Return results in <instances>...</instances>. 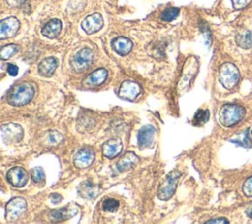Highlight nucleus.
Segmentation results:
<instances>
[{"label": "nucleus", "instance_id": "1", "mask_svg": "<svg viewBox=\"0 0 252 224\" xmlns=\"http://www.w3.org/2000/svg\"><path fill=\"white\" fill-rule=\"evenodd\" d=\"M34 96V88L29 82H22L13 86L7 94L8 104L20 107L30 103Z\"/></svg>", "mask_w": 252, "mask_h": 224}, {"label": "nucleus", "instance_id": "2", "mask_svg": "<svg viewBox=\"0 0 252 224\" xmlns=\"http://www.w3.org/2000/svg\"><path fill=\"white\" fill-rule=\"evenodd\" d=\"M245 112V109L240 105L225 104L220 110L219 120L221 125L231 127L243 119Z\"/></svg>", "mask_w": 252, "mask_h": 224}, {"label": "nucleus", "instance_id": "3", "mask_svg": "<svg viewBox=\"0 0 252 224\" xmlns=\"http://www.w3.org/2000/svg\"><path fill=\"white\" fill-rule=\"evenodd\" d=\"M180 177L179 171H171L162 179L158 188V197L160 200H168L172 197Z\"/></svg>", "mask_w": 252, "mask_h": 224}, {"label": "nucleus", "instance_id": "4", "mask_svg": "<svg viewBox=\"0 0 252 224\" xmlns=\"http://www.w3.org/2000/svg\"><path fill=\"white\" fill-rule=\"evenodd\" d=\"M240 79L238 68L231 62H225L220 67L219 80L220 84L227 90L233 89Z\"/></svg>", "mask_w": 252, "mask_h": 224}, {"label": "nucleus", "instance_id": "5", "mask_svg": "<svg viewBox=\"0 0 252 224\" xmlns=\"http://www.w3.org/2000/svg\"><path fill=\"white\" fill-rule=\"evenodd\" d=\"M94 58V51L89 47H84L73 56L71 60V67L76 73H82L92 66Z\"/></svg>", "mask_w": 252, "mask_h": 224}, {"label": "nucleus", "instance_id": "6", "mask_svg": "<svg viewBox=\"0 0 252 224\" xmlns=\"http://www.w3.org/2000/svg\"><path fill=\"white\" fill-rule=\"evenodd\" d=\"M27 211V201L23 197H14L5 207V218L8 222H15Z\"/></svg>", "mask_w": 252, "mask_h": 224}, {"label": "nucleus", "instance_id": "7", "mask_svg": "<svg viewBox=\"0 0 252 224\" xmlns=\"http://www.w3.org/2000/svg\"><path fill=\"white\" fill-rule=\"evenodd\" d=\"M1 137L5 144H13L22 140L24 136V129L17 123H5L0 128Z\"/></svg>", "mask_w": 252, "mask_h": 224}, {"label": "nucleus", "instance_id": "8", "mask_svg": "<svg viewBox=\"0 0 252 224\" xmlns=\"http://www.w3.org/2000/svg\"><path fill=\"white\" fill-rule=\"evenodd\" d=\"M95 159V152L93 148L84 147L80 149L74 156V165L78 169H86L90 167Z\"/></svg>", "mask_w": 252, "mask_h": 224}, {"label": "nucleus", "instance_id": "9", "mask_svg": "<svg viewBox=\"0 0 252 224\" xmlns=\"http://www.w3.org/2000/svg\"><path fill=\"white\" fill-rule=\"evenodd\" d=\"M78 211H79L78 205L75 203H70L64 207L50 211L48 214V217H49V220L52 222H60L75 216L78 213Z\"/></svg>", "mask_w": 252, "mask_h": 224}, {"label": "nucleus", "instance_id": "10", "mask_svg": "<svg viewBox=\"0 0 252 224\" xmlns=\"http://www.w3.org/2000/svg\"><path fill=\"white\" fill-rule=\"evenodd\" d=\"M20 28V22L16 17H8L0 23V38L6 39L16 36Z\"/></svg>", "mask_w": 252, "mask_h": 224}, {"label": "nucleus", "instance_id": "11", "mask_svg": "<svg viewBox=\"0 0 252 224\" xmlns=\"http://www.w3.org/2000/svg\"><path fill=\"white\" fill-rule=\"evenodd\" d=\"M141 87L138 83L134 82V81H124L118 90V95L120 98L124 99V100H128V101H135L137 99V97L140 95L141 93Z\"/></svg>", "mask_w": 252, "mask_h": 224}, {"label": "nucleus", "instance_id": "12", "mask_svg": "<svg viewBox=\"0 0 252 224\" xmlns=\"http://www.w3.org/2000/svg\"><path fill=\"white\" fill-rule=\"evenodd\" d=\"M81 27L88 35L94 34L103 27V18L99 13L91 14L83 20Z\"/></svg>", "mask_w": 252, "mask_h": 224}, {"label": "nucleus", "instance_id": "13", "mask_svg": "<svg viewBox=\"0 0 252 224\" xmlns=\"http://www.w3.org/2000/svg\"><path fill=\"white\" fill-rule=\"evenodd\" d=\"M107 76H108V72L106 69L98 68L93 71L92 73H90L86 78H84V80L82 81V84L88 88L97 87L102 85L106 81Z\"/></svg>", "mask_w": 252, "mask_h": 224}, {"label": "nucleus", "instance_id": "14", "mask_svg": "<svg viewBox=\"0 0 252 224\" xmlns=\"http://www.w3.org/2000/svg\"><path fill=\"white\" fill-rule=\"evenodd\" d=\"M155 133H156V128L151 125L147 124L142 126L137 134V140H138V145L140 148H149L153 145L154 143V138H155Z\"/></svg>", "mask_w": 252, "mask_h": 224}, {"label": "nucleus", "instance_id": "15", "mask_svg": "<svg viewBox=\"0 0 252 224\" xmlns=\"http://www.w3.org/2000/svg\"><path fill=\"white\" fill-rule=\"evenodd\" d=\"M7 180L16 187H24L28 180L29 176L27 171L22 167H13L7 173Z\"/></svg>", "mask_w": 252, "mask_h": 224}, {"label": "nucleus", "instance_id": "16", "mask_svg": "<svg viewBox=\"0 0 252 224\" xmlns=\"http://www.w3.org/2000/svg\"><path fill=\"white\" fill-rule=\"evenodd\" d=\"M122 149H123V144L121 140L118 138L108 139L105 142H103L101 146L103 156L109 159H113L118 155H120Z\"/></svg>", "mask_w": 252, "mask_h": 224}, {"label": "nucleus", "instance_id": "17", "mask_svg": "<svg viewBox=\"0 0 252 224\" xmlns=\"http://www.w3.org/2000/svg\"><path fill=\"white\" fill-rule=\"evenodd\" d=\"M57 65H58L57 59L53 56H49L40 61V63L38 64L37 70L39 75H41L42 77H51L54 74L57 68Z\"/></svg>", "mask_w": 252, "mask_h": 224}, {"label": "nucleus", "instance_id": "18", "mask_svg": "<svg viewBox=\"0 0 252 224\" xmlns=\"http://www.w3.org/2000/svg\"><path fill=\"white\" fill-rule=\"evenodd\" d=\"M111 46L116 53L124 56V55H127L132 50L133 42L128 37H118L111 41Z\"/></svg>", "mask_w": 252, "mask_h": 224}, {"label": "nucleus", "instance_id": "19", "mask_svg": "<svg viewBox=\"0 0 252 224\" xmlns=\"http://www.w3.org/2000/svg\"><path fill=\"white\" fill-rule=\"evenodd\" d=\"M140 162L139 157L134 153V152H126L117 162L116 164V169L119 172H125L132 168L133 166L137 165Z\"/></svg>", "mask_w": 252, "mask_h": 224}, {"label": "nucleus", "instance_id": "20", "mask_svg": "<svg viewBox=\"0 0 252 224\" xmlns=\"http://www.w3.org/2000/svg\"><path fill=\"white\" fill-rule=\"evenodd\" d=\"M62 30V23L59 19H51L41 29V34L48 38H55Z\"/></svg>", "mask_w": 252, "mask_h": 224}, {"label": "nucleus", "instance_id": "21", "mask_svg": "<svg viewBox=\"0 0 252 224\" xmlns=\"http://www.w3.org/2000/svg\"><path fill=\"white\" fill-rule=\"evenodd\" d=\"M99 187L92 181L87 180L82 182L78 187V193L84 198H94L98 193Z\"/></svg>", "mask_w": 252, "mask_h": 224}, {"label": "nucleus", "instance_id": "22", "mask_svg": "<svg viewBox=\"0 0 252 224\" xmlns=\"http://www.w3.org/2000/svg\"><path fill=\"white\" fill-rule=\"evenodd\" d=\"M235 41L243 49L252 48V32L247 29H240L235 35Z\"/></svg>", "mask_w": 252, "mask_h": 224}, {"label": "nucleus", "instance_id": "23", "mask_svg": "<svg viewBox=\"0 0 252 224\" xmlns=\"http://www.w3.org/2000/svg\"><path fill=\"white\" fill-rule=\"evenodd\" d=\"M231 142L235 143L238 146L244 147V148H250L251 147V141L248 135V130H245L239 134H237L235 137L230 139Z\"/></svg>", "mask_w": 252, "mask_h": 224}, {"label": "nucleus", "instance_id": "24", "mask_svg": "<svg viewBox=\"0 0 252 224\" xmlns=\"http://www.w3.org/2000/svg\"><path fill=\"white\" fill-rule=\"evenodd\" d=\"M210 118V112L208 110H198L194 115L193 123L195 125H203Z\"/></svg>", "mask_w": 252, "mask_h": 224}, {"label": "nucleus", "instance_id": "25", "mask_svg": "<svg viewBox=\"0 0 252 224\" xmlns=\"http://www.w3.org/2000/svg\"><path fill=\"white\" fill-rule=\"evenodd\" d=\"M19 50V46L16 44H7L5 46H3L0 50V57L3 60L9 59L10 57H12L15 53H17Z\"/></svg>", "mask_w": 252, "mask_h": 224}, {"label": "nucleus", "instance_id": "26", "mask_svg": "<svg viewBox=\"0 0 252 224\" xmlns=\"http://www.w3.org/2000/svg\"><path fill=\"white\" fill-rule=\"evenodd\" d=\"M46 140H47L48 144L56 145L63 140V136L58 131L50 130V131H47V133H46Z\"/></svg>", "mask_w": 252, "mask_h": 224}, {"label": "nucleus", "instance_id": "27", "mask_svg": "<svg viewBox=\"0 0 252 224\" xmlns=\"http://www.w3.org/2000/svg\"><path fill=\"white\" fill-rule=\"evenodd\" d=\"M119 207V201L114 198H107L102 203V209L106 212H115Z\"/></svg>", "mask_w": 252, "mask_h": 224}, {"label": "nucleus", "instance_id": "28", "mask_svg": "<svg viewBox=\"0 0 252 224\" xmlns=\"http://www.w3.org/2000/svg\"><path fill=\"white\" fill-rule=\"evenodd\" d=\"M179 15V9L178 8H168L164 10L161 14V20L165 22H170L177 18Z\"/></svg>", "mask_w": 252, "mask_h": 224}, {"label": "nucleus", "instance_id": "29", "mask_svg": "<svg viewBox=\"0 0 252 224\" xmlns=\"http://www.w3.org/2000/svg\"><path fill=\"white\" fill-rule=\"evenodd\" d=\"M32 179L34 183H41L45 179V174L41 167H34L31 171Z\"/></svg>", "mask_w": 252, "mask_h": 224}, {"label": "nucleus", "instance_id": "30", "mask_svg": "<svg viewBox=\"0 0 252 224\" xmlns=\"http://www.w3.org/2000/svg\"><path fill=\"white\" fill-rule=\"evenodd\" d=\"M86 5V0H70L68 3V9L71 11L83 10Z\"/></svg>", "mask_w": 252, "mask_h": 224}, {"label": "nucleus", "instance_id": "31", "mask_svg": "<svg viewBox=\"0 0 252 224\" xmlns=\"http://www.w3.org/2000/svg\"><path fill=\"white\" fill-rule=\"evenodd\" d=\"M242 190L247 197H252V176L245 180L242 186Z\"/></svg>", "mask_w": 252, "mask_h": 224}, {"label": "nucleus", "instance_id": "32", "mask_svg": "<svg viewBox=\"0 0 252 224\" xmlns=\"http://www.w3.org/2000/svg\"><path fill=\"white\" fill-rule=\"evenodd\" d=\"M250 2H251V0H231L232 7L235 10H240V9L245 8Z\"/></svg>", "mask_w": 252, "mask_h": 224}, {"label": "nucleus", "instance_id": "33", "mask_svg": "<svg viewBox=\"0 0 252 224\" xmlns=\"http://www.w3.org/2000/svg\"><path fill=\"white\" fill-rule=\"evenodd\" d=\"M212 223H220V224H228L229 221L224 217H219V218H213L211 220L206 221V224H212Z\"/></svg>", "mask_w": 252, "mask_h": 224}, {"label": "nucleus", "instance_id": "34", "mask_svg": "<svg viewBox=\"0 0 252 224\" xmlns=\"http://www.w3.org/2000/svg\"><path fill=\"white\" fill-rule=\"evenodd\" d=\"M7 71L8 73L11 75V76H16L18 74V66H16L15 64H12V63H9L7 65Z\"/></svg>", "mask_w": 252, "mask_h": 224}, {"label": "nucleus", "instance_id": "35", "mask_svg": "<svg viewBox=\"0 0 252 224\" xmlns=\"http://www.w3.org/2000/svg\"><path fill=\"white\" fill-rule=\"evenodd\" d=\"M26 0H6V3L12 7V8H16V7H20L25 3Z\"/></svg>", "mask_w": 252, "mask_h": 224}, {"label": "nucleus", "instance_id": "36", "mask_svg": "<svg viewBox=\"0 0 252 224\" xmlns=\"http://www.w3.org/2000/svg\"><path fill=\"white\" fill-rule=\"evenodd\" d=\"M246 214L252 219V206H249V207L246 209Z\"/></svg>", "mask_w": 252, "mask_h": 224}, {"label": "nucleus", "instance_id": "37", "mask_svg": "<svg viewBox=\"0 0 252 224\" xmlns=\"http://www.w3.org/2000/svg\"><path fill=\"white\" fill-rule=\"evenodd\" d=\"M251 134H252V131H251Z\"/></svg>", "mask_w": 252, "mask_h": 224}]
</instances>
